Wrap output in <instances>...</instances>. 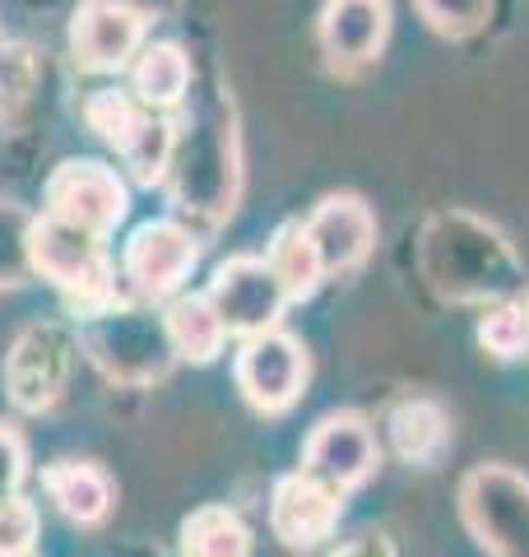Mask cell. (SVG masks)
<instances>
[{
    "label": "cell",
    "mask_w": 529,
    "mask_h": 557,
    "mask_svg": "<svg viewBox=\"0 0 529 557\" xmlns=\"http://www.w3.org/2000/svg\"><path fill=\"white\" fill-rule=\"evenodd\" d=\"M28 260H33V274L51 278V284L75 302L79 317L126 302L116 293V265H112L108 247H102V237L47 214V209L33 214V223H28Z\"/></svg>",
    "instance_id": "cell-1"
},
{
    "label": "cell",
    "mask_w": 529,
    "mask_h": 557,
    "mask_svg": "<svg viewBox=\"0 0 529 557\" xmlns=\"http://www.w3.org/2000/svg\"><path fill=\"white\" fill-rule=\"evenodd\" d=\"M446 237H428V274L432 284L455 302H483L502 298L516 288V260L502 247V237L492 228L473 223V237H460V219H441L436 223Z\"/></svg>",
    "instance_id": "cell-2"
},
{
    "label": "cell",
    "mask_w": 529,
    "mask_h": 557,
    "mask_svg": "<svg viewBox=\"0 0 529 557\" xmlns=\"http://www.w3.org/2000/svg\"><path fill=\"white\" fill-rule=\"evenodd\" d=\"M460 516L488 557H529V479L483 465L460 483Z\"/></svg>",
    "instance_id": "cell-3"
},
{
    "label": "cell",
    "mask_w": 529,
    "mask_h": 557,
    "mask_svg": "<svg viewBox=\"0 0 529 557\" xmlns=\"http://www.w3.org/2000/svg\"><path fill=\"white\" fill-rule=\"evenodd\" d=\"M84 348L94 354V362L116 381H153L172 368V339L163 321L135 317L126 302H116L108 311H88L84 317Z\"/></svg>",
    "instance_id": "cell-4"
},
{
    "label": "cell",
    "mask_w": 529,
    "mask_h": 557,
    "mask_svg": "<svg viewBox=\"0 0 529 557\" xmlns=\"http://www.w3.org/2000/svg\"><path fill=\"white\" fill-rule=\"evenodd\" d=\"M200 260V237L176 219H149L131 233L126 251H121V278L131 284L135 298L163 302L190 278Z\"/></svg>",
    "instance_id": "cell-5"
},
{
    "label": "cell",
    "mask_w": 529,
    "mask_h": 557,
    "mask_svg": "<svg viewBox=\"0 0 529 557\" xmlns=\"http://www.w3.org/2000/svg\"><path fill=\"white\" fill-rule=\"evenodd\" d=\"M131 209V190L116 177V168L98 159H65L47 182V214L75 223L84 233L108 237Z\"/></svg>",
    "instance_id": "cell-6"
},
{
    "label": "cell",
    "mask_w": 529,
    "mask_h": 557,
    "mask_svg": "<svg viewBox=\"0 0 529 557\" xmlns=\"http://www.w3.org/2000/svg\"><path fill=\"white\" fill-rule=\"evenodd\" d=\"M311 376V358L284 330H260L242 344L237 354V386L246 395V405L260 413H284L297 405V395L307 391Z\"/></svg>",
    "instance_id": "cell-7"
},
{
    "label": "cell",
    "mask_w": 529,
    "mask_h": 557,
    "mask_svg": "<svg viewBox=\"0 0 529 557\" xmlns=\"http://www.w3.org/2000/svg\"><path fill=\"white\" fill-rule=\"evenodd\" d=\"M209 302H214V311L223 317L227 335L251 339L260 330L279 325V317H284V307H288V293L279 284L270 260L233 256L214 270V278H209Z\"/></svg>",
    "instance_id": "cell-8"
},
{
    "label": "cell",
    "mask_w": 529,
    "mask_h": 557,
    "mask_svg": "<svg viewBox=\"0 0 529 557\" xmlns=\"http://www.w3.org/2000/svg\"><path fill=\"white\" fill-rule=\"evenodd\" d=\"M70 368H75V339L61 325L38 321L20 330L10 358H5V391L24 413H42L61 399Z\"/></svg>",
    "instance_id": "cell-9"
},
{
    "label": "cell",
    "mask_w": 529,
    "mask_h": 557,
    "mask_svg": "<svg viewBox=\"0 0 529 557\" xmlns=\"http://www.w3.org/2000/svg\"><path fill=\"white\" fill-rule=\"evenodd\" d=\"M145 28V10L126 0H88L70 28V57L88 75H116L121 65H131V57H139Z\"/></svg>",
    "instance_id": "cell-10"
},
{
    "label": "cell",
    "mask_w": 529,
    "mask_h": 557,
    "mask_svg": "<svg viewBox=\"0 0 529 557\" xmlns=\"http://www.w3.org/2000/svg\"><path fill=\"white\" fill-rule=\"evenodd\" d=\"M381 450H377V432L362 413H330L311 428V437L303 446V469L316 474L321 483L340 487H358L377 474Z\"/></svg>",
    "instance_id": "cell-11"
},
{
    "label": "cell",
    "mask_w": 529,
    "mask_h": 557,
    "mask_svg": "<svg viewBox=\"0 0 529 557\" xmlns=\"http://www.w3.org/2000/svg\"><path fill=\"white\" fill-rule=\"evenodd\" d=\"M340 511H344V493L307 474V469L284 474L270 493V530L288 548H316L321 539H330L334 525H340Z\"/></svg>",
    "instance_id": "cell-12"
},
{
    "label": "cell",
    "mask_w": 529,
    "mask_h": 557,
    "mask_svg": "<svg viewBox=\"0 0 529 557\" xmlns=\"http://www.w3.org/2000/svg\"><path fill=\"white\" fill-rule=\"evenodd\" d=\"M316 38L334 70H358L377 61L391 38V0H325Z\"/></svg>",
    "instance_id": "cell-13"
},
{
    "label": "cell",
    "mask_w": 529,
    "mask_h": 557,
    "mask_svg": "<svg viewBox=\"0 0 529 557\" xmlns=\"http://www.w3.org/2000/svg\"><path fill=\"white\" fill-rule=\"evenodd\" d=\"M307 233L316 242V251H321L325 274H344L353 265H362L367 251H372L377 219L358 196H325L311 209Z\"/></svg>",
    "instance_id": "cell-14"
},
{
    "label": "cell",
    "mask_w": 529,
    "mask_h": 557,
    "mask_svg": "<svg viewBox=\"0 0 529 557\" xmlns=\"http://www.w3.org/2000/svg\"><path fill=\"white\" fill-rule=\"evenodd\" d=\"M42 487L57 502V511L75 525H98L112 511V479L98 465L84 460H57L42 469Z\"/></svg>",
    "instance_id": "cell-15"
},
{
    "label": "cell",
    "mask_w": 529,
    "mask_h": 557,
    "mask_svg": "<svg viewBox=\"0 0 529 557\" xmlns=\"http://www.w3.org/2000/svg\"><path fill=\"white\" fill-rule=\"evenodd\" d=\"M163 330L172 339V354L186 358V362H214L223 354V339H227V325L223 317L209 302V293H186V298H172L163 311Z\"/></svg>",
    "instance_id": "cell-16"
},
{
    "label": "cell",
    "mask_w": 529,
    "mask_h": 557,
    "mask_svg": "<svg viewBox=\"0 0 529 557\" xmlns=\"http://www.w3.org/2000/svg\"><path fill=\"white\" fill-rule=\"evenodd\" d=\"M190 89V57L176 42H153L139 47L135 70H131V94L145 102L149 112H168L186 98Z\"/></svg>",
    "instance_id": "cell-17"
},
{
    "label": "cell",
    "mask_w": 529,
    "mask_h": 557,
    "mask_svg": "<svg viewBox=\"0 0 529 557\" xmlns=\"http://www.w3.org/2000/svg\"><path fill=\"white\" fill-rule=\"evenodd\" d=\"M385 428H391V446L399 450V460L409 465H436L451 446V423L432 399H404L391 409Z\"/></svg>",
    "instance_id": "cell-18"
},
{
    "label": "cell",
    "mask_w": 529,
    "mask_h": 557,
    "mask_svg": "<svg viewBox=\"0 0 529 557\" xmlns=\"http://www.w3.org/2000/svg\"><path fill=\"white\" fill-rule=\"evenodd\" d=\"M279 274V284H284L288 302H303L311 298L316 288H321L325 278V265H321V251H316V242L307 233V223H284V228L274 233L270 242V256H264Z\"/></svg>",
    "instance_id": "cell-19"
},
{
    "label": "cell",
    "mask_w": 529,
    "mask_h": 557,
    "mask_svg": "<svg viewBox=\"0 0 529 557\" xmlns=\"http://www.w3.org/2000/svg\"><path fill=\"white\" fill-rule=\"evenodd\" d=\"M182 557H251V530L233 507H200L182 525Z\"/></svg>",
    "instance_id": "cell-20"
},
{
    "label": "cell",
    "mask_w": 529,
    "mask_h": 557,
    "mask_svg": "<svg viewBox=\"0 0 529 557\" xmlns=\"http://www.w3.org/2000/svg\"><path fill=\"white\" fill-rule=\"evenodd\" d=\"M172 149H176V131H172V121L168 116H145L139 121V131L121 145L116 153L126 159L131 168V177L139 186H153V182H163L168 177V168H172Z\"/></svg>",
    "instance_id": "cell-21"
},
{
    "label": "cell",
    "mask_w": 529,
    "mask_h": 557,
    "mask_svg": "<svg viewBox=\"0 0 529 557\" xmlns=\"http://www.w3.org/2000/svg\"><path fill=\"white\" fill-rule=\"evenodd\" d=\"M145 116H149V108L135 94H126V89H98V94H88V102H84L88 131H94L98 139H108L112 149L126 145Z\"/></svg>",
    "instance_id": "cell-22"
},
{
    "label": "cell",
    "mask_w": 529,
    "mask_h": 557,
    "mask_svg": "<svg viewBox=\"0 0 529 557\" xmlns=\"http://www.w3.org/2000/svg\"><path fill=\"white\" fill-rule=\"evenodd\" d=\"M28 223H33V214H24V209H14V205H0V288H20L33 274Z\"/></svg>",
    "instance_id": "cell-23"
},
{
    "label": "cell",
    "mask_w": 529,
    "mask_h": 557,
    "mask_svg": "<svg viewBox=\"0 0 529 557\" xmlns=\"http://www.w3.org/2000/svg\"><path fill=\"white\" fill-rule=\"evenodd\" d=\"M422 24L441 38H469V33H479L492 14V0H414Z\"/></svg>",
    "instance_id": "cell-24"
},
{
    "label": "cell",
    "mask_w": 529,
    "mask_h": 557,
    "mask_svg": "<svg viewBox=\"0 0 529 557\" xmlns=\"http://www.w3.org/2000/svg\"><path fill=\"white\" fill-rule=\"evenodd\" d=\"M479 344L497 358H520L529 348V307L506 302L497 311H488L483 325H479Z\"/></svg>",
    "instance_id": "cell-25"
},
{
    "label": "cell",
    "mask_w": 529,
    "mask_h": 557,
    "mask_svg": "<svg viewBox=\"0 0 529 557\" xmlns=\"http://www.w3.org/2000/svg\"><path fill=\"white\" fill-rule=\"evenodd\" d=\"M38 534H42V520L28 497L14 493L0 502V557H28L38 548Z\"/></svg>",
    "instance_id": "cell-26"
},
{
    "label": "cell",
    "mask_w": 529,
    "mask_h": 557,
    "mask_svg": "<svg viewBox=\"0 0 529 557\" xmlns=\"http://www.w3.org/2000/svg\"><path fill=\"white\" fill-rule=\"evenodd\" d=\"M33 84V61L24 47H0V116L20 112Z\"/></svg>",
    "instance_id": "cell-27"
},
{
    "label": "cell",
    "mask_w": 529,
    "mask_h": 557,
    "mask_svg": "<svg viewBox=\"0 0 529 557\" xmlns=\"http://www.w3.org/2000/svg\"><path fill=\"white\" fill-rule=\"evenodd\" d=\"M28 474V446L14 428L0 423V502L20 493V483Z\"/></svg>",
    "instance_id": "cell-28"
},
{
    "label": "cell",
    "mask_w": 529,
    "mask_h": 557,
    "mask_svg": "<svg viewBox=\"0 0 529 557\" xmlns=\"http://www.w3.org/2000/svg\"><path fill=\"white\" fill-rule=\"evenodd\" d=\"M330 557H395V544L385 534H358L348 539V544H340Z\"/></svg>",
    "instance_id": "cell-29"
}]
</instances>
